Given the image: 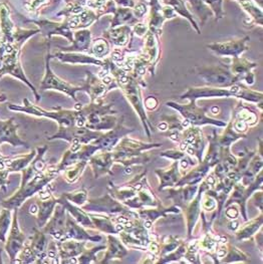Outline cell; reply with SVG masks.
Instances as JSON below:
<instances>
[{"mask_svg":"<svg viewBox=\"0 0 263 264\" xmlns=\"http://www.w3.org/2000/svg\"><path fill=\"white\" fill-rule=\"evenodd\" d=\"M36 204L38 206V211L36 214V224L37 227L42 228L45 226L49 218L51 217L54 208L57 204V198H55L52 195L47 199H39Z\"/></svg>","mask_w":263,"mask_h":264,"instance_id":"obj_29","label":"cell"},{"mask_svg":"<svg viewBox=\"0 0 263 264\" xmlns=\"http://www.w3.org/2000/svg\"><path fill=\"white\" fill-rule=\"evenodd\" d=\"M36 156V149H32L28 154L25 155H18L15 157H6L5 160V169L8 170L11 173H18L25 169L28 166L31 161Z\"/></svg>","mask_w":263,"mask_h":264,"instance_id":"obj_30","label":"cell"},{"mask_svg":"<svg viewBox=\"0 0 263 264\" xmlns=\"http://www.w3.org/2000/svg\"><path fill=\"white\" fill-rule=\"evenodd\" d=\"M10 172L6 169H0V189H1L3 192H6L7 187L9 185V180H8V176H9Z\"/></svg>","mask_w":263,"mask_h":264,"instance_id":"obj_45","label":"cell"},{"mask_svg":"<svg viewBox=\"0 0 263 264\" xmlns=\"http://www.w3.org/2000/svg\"><path fill=\"white\" fill-rule=\"evenodd\" d=\"M104 257L98 263H109L115 259H122L128 253V248L115 234H107Z\"/></svg>","mask_w":263,"mask_h":264,"instance_id":"obj_22","label":"cell"},{"mask_svg":"<svg viewBox=\"0 0 263 264\" xmlns=\"http://www.w3.org/2000/svg\"><path fill=\"white\" fill-rule=\"evenodd\" d=\"M182 212L181 207L178 205H174L171 207H150L143 208V209L137 210L139 218L143 221H150L153 224L161 217H167L170 214H180Z\"/></svg>","mask_w":263,"mask_h":264,"instance_id":"obj_24","label":"cell"},{"mask_svg":"<svg viewBox=\"0 0 263 264\" xmlns=\"http://www.w3.org/2000/svg\"><path fill=\"white\" fill-rule=\"evenodd\" d=\"M214 136H215V141H216V144L218 147L223 150H230L231 146L235 142H237L240 139L246 138L247 137V134L237 133L233 129L232 123L229 122L225 126L224 131L221 134H216V132H214Z\"/></svg>","mask_w":263,"mask_h":264,"instance_id":"obj_27","label":"cell"},{"mask_svg":"<svg viewBox=\"0 0 263 264\" xmlns=\"http://www.w3.org/2000/svg\"><path fill=\"white\" fill-rule=\"evenodd\" d=\"M250 261V256L247 255L243 252L242 250H240L237 248L236 246L231 245L228 242L227 244V253L224 256V258H222L220 260L221 263H233V262H249Z\"/></svg>","mask_w":263,"mask_h":264,"instance_id":"obj_36","label":"cell"},{"mask_svg":"<svg viewBox=\"0 0 263 264\" xmlns=\"http://www.w3.org/2000/svg\"><path fill=\"white\" fill-rule=\"evenodd\" d=\"M92 221L93 223L94 230L105 233V234H115L117 235L116 230V222L113 217L109 215L102 214V213H94V212H87Z\"/></svg>","mask_w":263,"mask_h":264,"instance_id":"obj_31","label":"cell"},{"mask_svg":"<svg viewBox=\"0 0 263 264\" xmlns=\"http://www.w3.org/2000/svg\"><path fill=\"white\" fill-rule=\"evenodd\" d=\"M158 104H159V102L155 97H148L146 99H145V103H144L145 108L150 110V111L156 110L157 108H158Z\"/></svg>","mask_w":263,"mask_h":264,"instance_id":"obj_47","label":"cell"},{"mask_svg":"<svg viewBox=\"0 0 263 264\" xmlns=\"http://www.w3.org/2000/svg\"><path fill=\"white\" fill-rule=\"evenodd\" d=\"M57 203L62 205L65 208L66 212L69 213V214L71 215V217L73 218L80 225L85 227L86 229L94 230L93 223L92 221L91 217H89L88 213L83 210L81 207L74 205L73 203H71V202H69L68 200H66L63 196H60L59 198H57Z\"/></svg>","mask_w":263,"mask_h":264,"instance_id":"obj_25","label":"cell"},{"mask_svg":"<svg viewBox=\"0 0 263 264\" xmlns=\"http://www.w3.org/2000/svg\"><path fill=\"white\" fill-rule=\"evenodd\" d=\"M158 129L160 131H162V132H167V130H168V125H167V123L165 122V121H162L159 125H158Z\"/></svg>","mask_w":263,"mask_h":264,"instance_id":"obj_52","label":"cell"},{"mask_svg":"<svg viewBox=\"0 0 263 264\" xmlns=\"http://www.w3.org/2000/svg\"><path fill=\"white\" fill-rule=\"evenodd\" d=\"M256 66L257 64L255 62H251L248 59L239 56L232 58V62L229 65V68L235 76L239 78V80H245L248 85H253L255 77L252 69H254Z\"/></svg>","mask_w":263,"mask_h":264,"instance_id":"obj_23","label":"cell"},{"mask_svg":"<svg viewBox=\"0 0 263 264\" xmlns=\"http://www.w3.org/2000/svg\"><path fill=\"white\" fill-rule=\"evenodd\" d=\"M209 189V186L207 183L204 181L201 182L199 185V190L195 197L189 202L187 205H185V216H186V221H187V231H188V239H190L193 235L194 228L197 224L199 218L201 217V213H202V208H201V199H202V195L205 191Z\"/></svg>","mask_w":263,"mask_h":264,"instance_id":"obj_12","label":"cell"},{"mask_svg":"<svg viewBox=\"0 0 263 264\" xmlns=\"http://www.w3.org/2000/svg\"><path fill=\"white\" fill-rule=\"evenodd\" d=\"M161 157H164V158L170 159L173 161H180L182 158L186 156L185 152H182L179 149H171V150H167L165 152H162L160 154Z\"/></svg>","mask_w":263,"mask_h":264,"instance_id":"obj_43","label":"cell"},{"mask_svg":"<svg viewBox=\"0 0 263 264\" xmlns=\"http://www.w3.org/2000/svg\"><path fill=\"white\" fill-rule=\"evenodd\" d=\"M182 141H184L187 145L185 153L191 157H194L198 163L202 162L206 145L201 128L190 126L185 129L182 134Z\"/></svg>","mask_w":263,"mask_h":264,"instance_id":"obj_11","label":"cell"},{"mask_svg":"<svg viewBox=\"0 0 263 264\" xmlns=\"http://www.w3.org/2000/svg\"><path fill=\"white\" fill-rule=\"evenodd\" d=\"M12 210L1 207L0 209V242L5 243L8 231L12 223Z\"/></svg>","mask_w":263,"mask_h":264,"instance_id":"obj_37","label":"cell"},{"mask_svg":"<svg viewBox=\"0 0 263 264\" xmlns=\"http://www.w3.org/2000/svg\"><path fill=\"white\" fill-rule=\"evenodd\" d=\"M225 216L229 220H234L237 219L240 215V209L237 204H230L227 207H225Z\"/></svg>","mask_w":263,"mask_h":264,"instance_id":"obj_44","label":"cell"},{"mask_svg":"<svg viewBox=\"0 0 263 264\" xmlns=\"http://www.w3.org/2000/svg\"><path fill=\"white\" fill-rule=\"evenodd\" d=\"M119 86L122 89L125 95L127 97L128 100L130 102V104H132V106L135 110V111L138 114L140 120H141L143 127L145 129V133H146V136L148 138L152 137V133L154 128L153 126L150 123V121L147 117L146 114V110H145V105H144V102L142 98V92L141 89H140L139 86V82H138V78H136L135 76L128 74L124 80H122L120 83H117Z\"/></svg>","mask_w":263,"mask_h":264,"instance_id":"obj_5","label":"cell"},{"mask_svg":"<svg viewBox=\"0 0 263 264\" xmlns=\"http://www.w3.org/2000/svg\"><path fill=\"white\" fill-rule=\"evenodd\" d=\"M61 196H63L66 200H68L69 202L80 207H82L88 200V193L86 188L77 189L75 191H72V192L63 193Z\"/></svg>","mask_w":263,"mask_h":264,"instance_id":"obj_39","label":"cell"},{"mask_svg":"<svg viewBox=\"0 0 263 264\" xmlns=\"http://www.w3.org/2000/svg\"><path fill=\"white\" fill-rule=\"evenodd\" d=\"M133 131V129H128L124 125V117H122L115 128L104 132L103 136L92 144L98 146L100 151H111L122 138Z\"/></svg>","mask_w":263,"mask_h":264,"instance_id":"obj_13","label":"cell"},{"mask_svg":"<svg viewBox=\"0 0 263 264\" xmlns=\"http://www.w3.org/2000/svg\"><path fill=\"white\" fill-rule=\"evenodd\" d=\"M54 57H56L60 61L69 63H82V64H94L100 66H107L109 63V59L102 60L91 55L80 54V53H66V52H57L54 54Z\"/></svg>","mask_w":263,"mask_h":264,"instance_id":"obj_28","label":"cell"},{"mask_svg":"<svg viewBox=\"0 0 263 264\" xmlns=\"http://www.w3.org/2000/svg\"><path fill=\"white\" fill-rule=\"evenodd\" d=\"M65 239H75V240H80V241L99 242V241H102L103 236L100 234H97V235L88 234L86 228L80 225L68 213V214H66L65 229H64V235H63L62 240H65Z\"/></svg>","mask_w":263,"mask_h":264,"instance_id":"obj_19","label":"cell"},{"mask_svg":"<svg viewBox=\"0 0 263 264\" xmlns=\"http://www.w3.org/2000/svg\"><path fill=\"white\" fill-rule=\"evenodd\" d=\"M58 174L59 172L56 169V165H46L44 170L36 173L31 178L22 177L17 191L12 196L2 200L0 202V206L12 211L14 209H19L27 199L36 195L41 189L51 183L58 176Z\"/></svg>","mask_w":263,"mask_h":264,"instance_id":"obj_2","label":"cell"},{"mask_svg":"<svg viewBox=\"0 0 263 264\" xmlns=\"http://www.w3.org/2000/svg\"><path fill=\"white\" fill-rule=\"evenodd\" d=\"M134 32L136 33V35L139 37H144L148 32V27L146 24L144 23H138L134 27Z\"/></svg>","mask_w":263,"mask_h":264,"instance_id":"obj_48","label":"cell"},{"mask_svg":"<svg viewBox=\"0 0 263 264\" xmlns=\"http://www.w3.org/2000/svg\"><path fill=\"white\" fill-rule=\"evenodd\" d=\"M166 104L170 108L178 111L183 117V119L187 120L191 126L202 127V126H215L218 128H225L227 123L223 121H218L208 117L203 109L196 105V102L190 100L188 104H180L175 102H167Z\"/></svg>","mask_w":263,"mask_h":264,"instance_id":"obj_7","label":"cell"},{"mask_svg":"<svg viewBox=\"0 0 263 264\" xmlns=\"http://www.w3.org/2000/svg\"><path fill=\"white\" fill-rule=\"evenodd\" d=\"M86 166H87L86 161H77L75 163L70 164L62 171L64 180L69 184L76 183L81 177Z\"/></svg>","mask_w":263,"mask_h":264,"instance_id":"obj_33","label":"cell"},{"mask_svg":"<svg viewBox=\"0 0 263 264\" xmlns=\"http://www.w3.org/2000/svg\"><path fill=\"white\" fill-rule=\"evenodd\" d=\"M5 160H6V157L0 153V169H5Z\"/></svg>","mask_w":263,"mask_h":264,"instance_id":"obj_54","label":"cell"},{"mask_svg":"<svg viewBox=\"0 0 263 264\" xmlns=\"http://www.w3.org/2000/svg\"><path fill=\"white\" fill-rule=\"evenodd\" d=\"M81 208L86 212L102 213V214L109 215L110 217H116L117 215H125L130 219L139 218L137 211L130 209L126 205L116 200L109 192L102 196V197L88 199L87 202Z\"/></svg>","mask_w":263,"mask_h":264,"instance_id":"obj_6","label":"cell"},{"mask_svg":"<svg viewBox=\"0 0 263 264\" xmlns=\"http://www.w3.org/2000/svg\"><path fill=\"white\" fill-rule=\"evenodd\" d=\"M42 89H56V91L62 92L68 97L75 99V92L78 91H82V86H72L69 83L63 81L62 80L55 75L49 66V58H46V70L45 74L41 81Z\"/></svg>","mask_w":263,"mask_h":264,"instance_id":"obj_18","label":"cell"},{"mask_svg":"<svg viewBox=\"0 0 263 264\" xmlns=\"http://www.w3.org/2000/svg\"><path fill=\"white\" fill-rule=\"evenodd\" d=\"M208 3L211 8L215 11V13L217 16H219V18H221L222 16V0H204Z\"/></svg>","mask_w":263,"mask_h":264,"instance_id":"obj_46","label":"cell"},{"mask_svg":"<svg viewBox=\"0 0 263 264\" xmlns=\"http://www.w3.org/2000/svg\"><path fill=\"white\" fill-rule=\"evenodd\" d=\"M263 222V214L260 211V215L250 221H246L242 226H239L238 229L235 231V238L237 241H248L251 240L254 236L258 233V231L262 227Z\"/></svg>","mask_w":263,"mask_h":264,"instance_id":"obj_26","label":"cell"},{"mask_svg":"<svg viewBox=\"0 0 263 264\" xmlns=\"http://www.w3.org/2000/svg\"><path fill=\"white\" fill-rule=\"evenodd\" d=\"M115 164L111 151H98L87 161L93 178L98 179L107 175H111V168Z\"/></svg>","mask_w":263,"mask_h":264,"instance_id":"obj_16","label":"cell"},{"mask_svg":"<svg viewBox=\"0 0 263 264\" xmlns=\"http://www.w3.org/2000/svg\"><path fill=\"white\" fill-rule=\"evenodd\" d=\"M37 211H38V206H37L36 203L33 204V205H31V206L29 207V213H30V214H32V215H36V214H37Z\"/></svg>","mask_w":263,"mask_h":264,"instance_id":"obj_53","label":"cell"},{"mask_svg":"<svg viewBox=\"0 0 263 264\" xmlns=\"http://www.w3.org/2000/svg\"><path fill=\"white\" fill-rule=\"evenodd\" d=\"M66 214H67V212H66L65 208L61 204L57 203L54 208V211L51 217L49 218V220L45 224V226L40 229L47 235H50L54 240L56 241L62 240L64 235V229H65Z\"/></svg>","mask_w":263,"mask_h":264,"instance_id":"obj_15","label":"cell"},{"mask_svg":"<svg viewBox=\"0 0 263 264\" xmlns=\"http://www.w3.org/2000/svg\"><path fill=\"white\" fill-rule=\"evenodd\" d=\"M86 74H87L86 85L85 86H82V91H86L87 94H89L92 102L100 99V97H103L107 92V91H109L108 86L102 81L100 78L98 80V76L92 75L91 72H86Z\"/></svg>","mask_w":263,"mask_h":264,"instance_id":"obj_32","label":"cell"},{"mask_svg":"<svg viewBox=\"0 0 263 264\" xmlns=\"http://www.w3.org/2000/svg\"><path fill=\"white\" fill-rule=\"evenodd\" d=\"M89 43H91V32L87 30H82V31L76 32L73 49L80 50V51H86L89 46Z\"/></svg>","mask_w":263,"mask_h":264,"instance_id":"obj_41","label":"cell"},{"mask_svg":"<svg viewBox=\"0 0 263 264\" xmlns=\"http://www.w3.org/2000/svg\"><path fill=\"white\" fill-rule=\"evenodd\" d=\"M131 35V28L128 26H122L114 28L110 30L108 34V37L110 40L113 42L116 46H126L128 40H130Z\"/></svg>","mask_w":263,"mask_h":264,"instance_id":"obj_34","label":"cell"},{"mask_svg":"<svg viewBox=\"0 0 263 264\" xmlns=\"http://www.w3.org/2000/svg\"><path fill=\"white\" fill-rule=\"evenodd\" d=\"M26 240L25 234L21 231L18 223V209H14L12 213V223L7 234L5 241L4 250L10 258V263H13L16 256L18 255L20 250L24 245Z\"/></svg>","mask_w":263,"mask_h":264,"instance_id":"obj_10","label":"cell"},{"mask_svg":"<svg viewBox=\"0 0 263 264\" xmlns=\"http://www.w3.org/2000/svg\"><path fill=\"white\" fill-rule=\"evenodd\" d=\"M17 131L18 123H15L13 117L5 121L0 120V146L3 143H7L12 147L29 148L28 144L18 136Z\"/></svg>","mask_w":263,"mask_h":264,"instance_id":"obj_20","label":"cell"},{"mask_svg":"<svg viewBox=\"0 0 263 264\" xmlns=\"http://www.w3.org/2000/svg\"><path fill=\"white\" fill-rule=\"evenodd\" d=\"M105 245H100L93 248H86L77 256V263L88 264V263H98L97 259V253L100 250H104Z\"/></svg>","mask_w":263,"mask_h":264,"instance_id":"obj_40","label":"cell"},{"mask_svg":"<svg viewBox=\"0 0 263 264\" xmlns=\"http://www.w3.org/2000/svg\"><path fill=\"white\" fill-rule=\"evenodd\" d=\"M204 98H237L254 104H259V106L262 109V92H254L248 87L238 85H233L229 87H215L210 86L190 87L181 95L182 99L187 98L192 102Z\"/></svg>","mask_w":263,"mask_h":264,"instance_id":"obj_3","label":"cell"},{"mask_svg":"<svg viewBox=\"0 0 263 264\" xmlns=\"http://www.w3.org/2000/svg\"><path fill=\"white\" fill-rule=\"evenodd\" d=\"M155 173L160 180L159 191L176 187L178 182L184 175L179 167V161H174L173 164L166 169H156Z\"/></svg>","mask_w":263,"mask_h":264,"instance_id":"obj_21","label":"cell"},{"mask_svg":"<svg viewBox=\"0 0 263 264\" xmlns=\"http://www.w3.org/2000/svg\"><path fill=\"white\" fill-rule=\"evenodd\" d=\"M162 144L158 143H145L138 141L127 135L111 150V154L114 162L124 166L126 174H131L134 167L149 163L151 160V155L148 153L149 151L160 148Z\"/></svg>","mask_w":263,"mask_h":264,"instance_id":"obj_1","label":"cell"},{"mask_svg":"<svg viewBox=\"0 0 263 264\" xmlns=\"http://www.w3.org/2000/svg\"><path fill=\"white\" fill-rule=\"evenodd\" d=\"M249 41V37H244L235 40H228L225 42H216L208 44L207 47L217 55L221 56H231L239 57L244 51L248 49L247 42Z\"/></svg>","mask_w":263,"mask_h":264,"instance_id":"obj_17","label":"cell"},{"mask_svg":"<svg viewBox=\"0 0 263 264\" xmlns=\"http://www.w3.org/2000/svg\"><path fill=\"white\" fill-rule=\"evenodd\" d=\"M80 16H73L72 18L69 19L68 21V26L71 27V28H75L80 25Z\"/></svg>","mask_w":263,"mask_h":264,"instance_id":"obj_50","label":"cell"},{"mask_svg":"<svg viewBox=\"0 0 263 264\" xmlns=\"http://www.w3.org/2000/svg\"><path fill=\"white\" fill-rule=\"evenodd\" d=\"M86 242L75 239L56 241L59 263H77V256L86 249Z\"/></svg>","mask_w":263,"mask_h":264,"instance_id":"obj_14","label":"cell"},{"mask_svg":"<svg viewBox=\"0 0 263 264\" xmlns=\"http://www.w3.org/2000/svg\"><path fill=\"white\" fill-rule=\"evenodd\" d=\"M183 242V240H181L178 236L174 235H167L164 236L160 243V253H159V258L163 257L167 254L171 253L174 250H176L179 245Z\"/></svg>","mask_w":263,"mask_h":264,"instance_id":"obj_38","label":"cell"},{"mask_svg":"<svg viewBox=\"0 0 263 264\" xmlns=\"http://www.w3.org/2000/svg\"><path fill=\"white\" fill-rule=\"evenodd\" d=\"M104 132L99 131H92L86 127H76L71 126L69 128L58 130L56 133L52 136L47 138L48 141H53V140H64L68 142L69 144H92L94 141H97L103 136Z\"/></svg>","mask_w":263,"mask_h":264,"instance_id":"obj_9","label":"cell"},{"mask_svg":"<svg viewBox=\"0 0 263 264\" xmlns=\"http://www.w3.org/2000/svg\"><path fill=\"white\" fill-rule=\"evenodd\" d=\"M134 13H135V16L138 18H141L147 13V6L144 3H139L135 6V9H134Z\"/></svg>","mask_w":263,"mask_h":264,"instance_id":"obj_49","label":"cell"},{"mask_svg":"<svg viewBox=\"0 0 263 264\" xmlns=\"http://www.w3.org/2000/svg\"><path fill=\"white\" fill-rule=\"evenodd\" d=\"M239 227V222L237 221V219H234V220H230V222L228 223V225H227V228L230 230V231L232 232H235L236 230L238 229Z\"/></svg>","mask_w":263,"mask_h":264,"instance_id":"obj_51","label":"cell"},{"mask_svg":"<svg viewBox=\"0 0 263 264\" xmlns=\"http://www.w3.org/2000/svg\"><path fill=\"white\" fill-rule=\"evenodd\" d=\"M48 245L47 234L36 227L33 229V234L25 240L22 249L16 256L13 263H46V249Z\"/></svg>","mask_w":263,"mask_h":264,"instance_id":"obj_4","label":"cell"},{"mask_svg":"<svg viewBox=\"0 0 263 264\" xmlns=\"http://www.w3.org/2000/svg\"><path fill=\"white\" fill-rule=\"evenodd\" d=\"M196 70L210 86L229 87L239 80V78L231 72L229 65L223 63H221V65H211L208 67H196Z\"/></svg>","mask_w":263,"mask_h":264,"instance_id":"obj_8","label":"cell"},{"mask_svg":"<svg viewBox=\"0 0 263 264\" xmlns=\"http://www.w3.org/2000/svg\"><path fill=\"white\" fill-rule=\"evenodd\" d=\"M234 119L241 120L248 125V127H254L258 123V117L254 111L240 103L234 111Z\"/></svg>","mask_w":263,"mask_h":264,"instance_id":"obj_35","label":"cell"},{"mask_svg":"<svg viewBox=\"0 0 263 264\" xmlns=\"http://www.w3.org/2000/svg\"><path fill=\"white\" fill-rule=\"evenodd\" d=\"M92 52L94 57L102 59L105 57L110 52V46L108 42L104 39H97L93 42V45L92 48Z\"/></svg>","mask_w":263,"mask_h":264,"instance_id":"obj_42","label":"cell"}]
</instances>
